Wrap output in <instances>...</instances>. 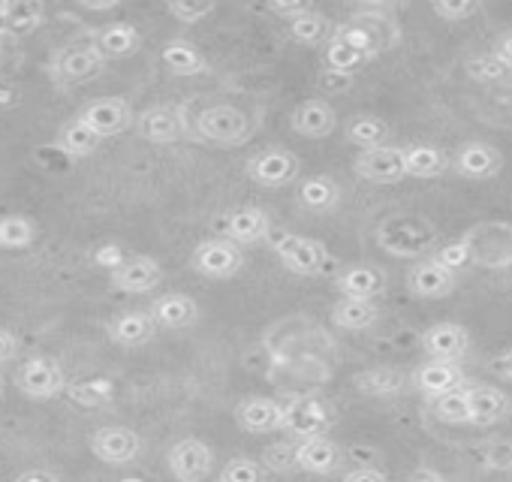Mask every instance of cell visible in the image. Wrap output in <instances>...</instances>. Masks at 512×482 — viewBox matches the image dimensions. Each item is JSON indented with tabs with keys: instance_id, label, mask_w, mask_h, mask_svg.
I'll use <instances>...</instances> for the list:
<instances>
[{
	"instance_id": "1",
	"label": "cell",
	"mask_w": 512,
	"mask_h": 482,
	"mask_svg": "<svg viewBox=\"0 0 512 482\" xmlns=\"http://www.w3.org/2000/svg\"><path fill=\"white\" fill-rule=\"evenodd\" d=\"M398 37H401V31L395 28V22L377 16V13L353 16L350 22H344V25H338V28L332 31V40H338V43H344V46L362 52L368 61L377 58L380 52L392 49V46L398 43Z\"/></svg>"
},
{
	"instance_id": "2",
	"label": "cell",
	"mask_w": 512,
	"mask_h": 482,
	"mask_svg": "<svg viewBox=\"0 0 512 482\" xmlns=\"http://www.w3.org/2000/svg\"><path fill=\"white\" fill-rule=\"evenodd\" d=\"M272 251L284 263V269H290L293 275H302V278H320L332 266L326 245L311 235L278 232V235H272Z\"/></svg>"
},
{
	"instance_id": "3",
	"label": "cell",
	"mask_w": 512,
	"mask_h": 482,
	"mask_svg": "<svg viewBox=\"0 0 512 482\" xmlns=\"http://www.w3.org/2000/svg\"><path fill=\"white\" fill-rule=\"evenodd\" d=\"M196 136L217 148H238L250 139V115L229 103L208 106L196 115Z\"/></svg>"
},
{
	"instance_id": "4",
	"label": "cell",
	"mask_w": 512,
	"mask_h": 482,
	"mask_svg": "<svg viewBox=\"0 0 512 482\" xmlns=\"http://www.w3.org/2000/svg\"><path fill=\"white\" fill-rule=\"evenodd\" d=\"M67 383L70 380H67L61 362L52 356H31L16 368V386L31 401H52V398L64 395Z\"/></svg>"
},
{
	"instance_id": "5",
	"label": "cell",
	"mask_w": 512,
	"mask_h": 482,
	"mask_svg": "<svg viewBox=\"0 0 512 482\" xmlns=\"http://www.w3.org/2000/svg\"><path fill=\"white\" fill-rule=\"evenodd\" d=\"M467 263H476L479 269H512V226H500V238H494V223H482L470 229L464 238Z\"/></svg>"
},
{
	"instance_id": "6",
	"label": "cell",
	"mask_w": 512,
	"mask_h": 482,
	"mask_svg": "<svg viewBox=\"0 0 512 482\" xmlns=\"http://www.w3.org/2000/svg\"><path fill=\"white\" fill-rule=\"evenodd\" d=\"M94 136L100 139H112V136H121L133 127L136 115H133V106L124 100V97H100V100H91L79 109L76 115Z\"/></svg>"
},
{
	"instance_id": "7",
	"label": "cell",
	"mask_w": 512,
	"mask_h": 482,
	"mask_svg": "<svg viewBox=\"0 0 512 482\" xmlns=\"http://www.w3.org/2000/svg\"><path fill=\"white\" fill-rule=\"evenodd\" d=\"M193 272H199L202 278L211 281H229L241 272L244 266V254L238 245H232L229 238H208L202 245H196L193 257H190Z\"/></svg>"
},
{
	"instance_id": "8",
	"label": "cell",
	"mask_w": 512,
	"mask_h": 482,
	"mask_svg": "<svg viewBox=\"0 0 512 482\" xmlns=\"http://www.w3.org/2000/svg\"><path fill=\"white\" fill-rule=\"evenodd\" d=\"M166 467L175 482H205L214 470V452L208 443L196 437H184L169 449Z\"/></svg>"
},
{
	"instance_id": "9",
	"label": "cell",
	"mask_w": 512,
	"mask_h": 482,
	"mask_svg": "<svg viewBox=\"0 0 512 482\" xmlns=\"http://www.w3.org/2000/svg\"><path fill=\"white\" fill-rule=\"evenodd\" d=\"M247 178L260 187H287L299 178V157L287 148H269L247 160Z\"/></svg>"
},
{
	"instance_id": "10",
	"label": "cell",
	"mask_w": 512,
	"mask_h": 482,
	"mask_svg": "<svg viewBox=\"0 0 512 482\" xmlns=\"http://www.w3.org/2000/svg\"><path fill=\"white\" fill-rule=\"evenodd\" d=\"M449 169L467 181H491L500 175L503 157L494 145L473 139V142H464L455 148V154L449 157Z\"/></svg>"
},
{
	"instance_id": "11",
	"label": "cell",
	"mask_w": 512,
	"mask_h": 482,
	"mask_svg": "<svg viewBox=\"0 0 512 482\" xmlns=\"http://www.w3.org/2000/svg\"><path fill=\"white\" fill-rule=\"evenodd\" d=\"M332 425V407L320 398H296L284 404L281 416V431L305 440V437H320Z\"/></svg>"
},
{
	"instance_id": "12",
	"label": "cell",
	"mask_w": 512,
	"mask_h": 482,
	"mask_svg": "<svg viewBox=\"0 0 512 482\" xmlns=\"http://www.w3.org/2000/svg\"><path fill=\"white\" fill-rule=\"evenodd\" d=\"M91 452L103 464H133L142 452V437L127 425H103L91 434Z\"/></svg>"
},
{
	"instance_id": "13",
	"label": "cell",
	"mask_w": 512,
	"mask_h": 482,
	"mask_svg": "<svg viewBox=\"0 0 512 482\" xmlns=\"http://www.w3.org/2000/svg\"><path fill=\"white\" fill-rule=\"evenodd\" d=\"M455 284H458L455 272H452L449 266H443L440 260H434V257L419 260V263L410 266V272H407V290H410V296H416V299H428V302L446 299V296L455 293Z\"/></svg>"
},
{
	"instance_id": "14",
	"label": "cell",
	"mask_w": 512,
	"mask_h": 482,
	"mask_svg": "<svg viewBox=\"0 0 512 482\" xmlns=\"http://www.w3.org/2000/svg\"><path fill=\"white\" fill-rule=\"evenodd\" d=\"M223 229H226V238L238 248L260 245V241H266L272 235V217L260 205H244V208H232L223 217Z\"/></svg>"
},
{
	"instance_id": "15",
	"label": "cell",
	"mask_w": 512,
	"mask_h": 482,
	"mask_svg": "<svg viewBox=\"0 0 512 482\" xmlns=\"http://www.w3.org/2000/svg\"><path fill=\"white\" fill-rule=\"evenodd\" d=\"M103 61L91 46H70L52 58V76L64 85H88L103 73Z\"/></svg>"
},
{
	"instance_id": "16",
	"label": "cell",
	"mask_w": 512,
	"mask_h": 482,
	"mask_svg": "<svg viewBox=\"0 0 512 482\" xmlns=\"http://www.w3.org/2000/svg\"><path fill=\"white\" fill-rule=\"evenodd\" d=\"M160 281H163V266L154 257H130V260H121V263H115V269L109 275V284L118 293H130V296L151 293Z\"/></svg>"
},
{
	"instance_id": "17",
	"label": "cell",
	"mask_w": 512,
	"mask_h": 482,
	"mask_svg": "<svg viewBox=\"0 0 512 482\" xmlns=\"http://www.w3.org/2000/svg\"><path fill=\"white\" fill-rule=\"evenodd\" d=\"M380 248L392 257H422L431 248V232L410 220H389L377 232Z\"/></svg>"
},
{
	"instance_id": "18",
	"label": "cell",
	"mask_w": 512,
	"mask_h": 482,
	"mask_svg": "<svg viewBox=\"0 0 512 482\" xmlns=\"http://www.w3.org/2000/svg\"><path fill=\"white\" fill-rule=\"evenodd\" d=\"M353 169L359 178L371 181V184H398L404 175V157L401 148L395 145H383V148H371V151H359L353 160Z\"/></svg>"
},
{
	"instance_id": "19",
	"label": "cell",
	"mask_w": 512,
	"mask_h": 482,
	"mask_svg": "<svg viewBox=\"0 0 512 482\" xmlns=\"http://www.w3.org/2000/svg\"><path fill=\"white\" fill-rule=\"evenodd\" d=\"M422 350L434 362H458L470 353V332L461 323H434L422 335Z\"/></svg>"
},
{
	"instance_id": "20",
	"label": "cell",
	"mask_w": 512,
	"mask_h": 482,
	"mask_svg": "<svg viewBox=\"0 0 512 482\" xmlns=\"http://www.w3.org/2000/svg\"><path fill=\"white\" fill-rule=\"evenodd\" d=\"M467 407H470V425L491 428L512 413V398L500 386L476 383L467 386Z\"/></svg>"
},
{
	"instance_id": "21",
	"label": "cell",
	"mask_w": 512,
	"mask_h": 482,
	"mask_svg": "<svg viewBox=\"0 0 512 482\" xmlns=\"http://www.w3.org/2000/svg\"><path fill=\"white\" fill-rule=\"evenodd\" d=\"M293 461L296 467H302L305 473H314V476H329L341 467L344 461V452L335 440H329L326 434L320 437H305L299 440L296 452H293Z\"/></svg>"
},
{
	"instance_id": "22",
	"label": "cell",
	"mask_w": 512,
	"mask_h": 482,
	"mask_svg": "<svg viewBox=\"0 0 512 482\" xmlns=\"http://www.w3.org/2000/svg\"><path fill=\"white\" fill-rule=\"evenodd\" d=\"M281 416H284V404H278L275 398H263V395L244 398L235 407V425L247 434L281 431Z\"/></svg>"
},
{
	"instance_id": "23",
	"label": "cell",
	"mask_w": 512,
	"mask_h": 482,
	"mask_svg": "<svg viewBox=\"0 0 512 482\" xmlns=\"http://www.w3.org/2000/svg\"><path fill=\"white\" fill-rule=\"evenodd\" d=\"M136 133L151 142V145H172L178 139H184V121H181V112L178 109H169V106H154L142 115H136L133 121Z\"/></svg>"
},
{
	"instance_id": "24",
	"label": "cell",
	"mask_w": 512,
	"mask_h": 482,
	"mask_svg": "<svg viewBox=\"0 0 512 482\" xmlns=\"http://www.w3.org/2000/svg\"><path fill=\"white\" fill-rule=\"evenodd\" d=\"M290 127L305 139H326L338 130V112L326 100H305L293 109Z\"/></svg>"
},
{
	"instance_id": "25",
	"label": "cell",
	"mask_w": 512,
	"mask_h": 482,
	"mask_svg": "<svg viewBox=\"0 0 512 482\" xmlns=\"http://www.w3.org/2000/svg\"><path fill=\"white\" fill-rule=\"evenodd\" d=\"M43 0H0V31L10 37H28L46 22Z\"/></svg>"
},
{
	"instance_id": "26",
	"label": "cell",
	"mask_w": 512,
	"mask_h": 482,
	"mask_svg": "<svg viewBox=\"0 0 512 482\" xmlns=\"http://www.w3.org/2000/svg\"><path fill=\"white\" fill-rule=\"evenodd\" d=\"M97 58L103 64L109 61H124V58H133L139 49H142V34L139 28L127 25V22H115V25H106L97 37H94V46Z\"/></svg>"
},
{
	"instance_id": "27",
	"label": "cell",
	"mask_w": 512,
	"mask_h": 482,
	"mask_svg": "<svg viewBox=\"0 0 512 482\" xmlns=\"http://www.w3.org/2000/svg\"><path fill=\"white\" fill-rule=\"evenodd\" d=\"M413 386L425 398H434L452 389H467V374L458 362H425L413 371Z\"/></svg>"
},
{
	"instance_id": "28",
	"label": "cell",
	"mask_w": 512,
	"mask_h": 482,
	"mask_svg": "<svg viewBox=\"0 0 512 482\" xmlns=\"http://www.w3.org/2000/svg\"><path fill=\"white\" fill-rule=\"evenodd\" d=\"M151 320L157 329H169V332H181V329H190L196 326L199 320V305L196 299L184 296V293H169V296H160L151 308H148Z\"/></svg>"
},
{
	"instance_id": "29",
	"label": "cell",
	"mask_w": 512,
	"mask_h": 482,
	"mask_svg": "<svg viewBox=\"0 0 512 482\" xmlns=\"http://www.w3.org/2000/svg\"><path fill=\"white\" fill-rule=\"evenodd\" d=\"M338 290L341 299H362V302H374L383 290H386V275L374 266H350L338 275Z\"/></svg>"
},
{
	"instance_id": "30",
	"label": "cell",
	"mask_w": 512,
	"mask_h": 482,
	"mask_svg": "<svg viewBox=\"0 0 512 482\" xmlns=\"http://www.w3.org/2000/svg\"><path fill=\"white\" fill-rule=\"evenodd\" d=\"M157 326L148 311H124L109 320V338L118 347H145L154 338Z\"/></svg>"
},
{
	"instance_id": "31",
	"label": "cell",
	"mask_w": 512,
	"mask_h": 482,
	"mask_svg": "<svg viewBox=\"0 0 512 482\" xmlns=\"http://www.w3.org/2000/svg\"><path fill=\"white\" fill-rule=\"evenodd\" d=\"M401 157H404L407 178L428 181V178H440L449 169V154L437 145H407L401 148Z\"/></svg>"
},
{
	"instance_id": "32",
	"label": "cell",
	"mask_w": 512,
	"mask_h": 482,
	"mask_svg": "<svg viewBox=\"0 0 512 482\" xmlns=\"http://www.w3.org/2000/svg\"><path fill=\"white\" fill-rule=\"evenodd\" d=\"M160 58H163V67H166L172 76H181V79L205 76V73H208V61L202 58V52H199L190 40H169V43L160 49Z\"/></svg>"
},
{
	"instance_id": "33",
	"label": "cell",
	"mask_w": 512,
	"mask_h": 482,
	"mask_svg": "<svg viewBox=\"0 0 512 482\" xmlns=\"http://www.w3.org/2000/svg\"><path fill=\"white\" fill-rule=\"evenodd\" d=\"M344 136H347V142H353L359 151H371V148H383V145L389 142L392 127H389V121H383L380 115L359 112V115L347 118Z\"/></svg>"
},
{
	"instance_id": "34",
	"label": "cell",
	"mask_w": 512,
	"mask_h": 482,
	"mask_svg": "<svg viewBox=\"0 0 512 482\" xmlns=\"http://www.w3.org/2000/svg\"><path fill=\"white\" fill-rule=\"evenodd\" d=\"M299 202L308 211L329 214L341 205V184L329 175H311L299 184Z\"/></svg>"
},
{
	"instance_id": "35",
	"label": "cell",
	"mask_w": 512,
	"mask_h": 482,
	"mask_svg": "<svg viewBox=\"0 0 512 482\" xmlns=\"http://www.w3.org/2000/svg\"><path fill=\"white\" fill-rule=\"evenodd\" d=\"M380 320V308L374 302H362V299H341L332 308V323L338 329L347 332H365Z\"/></svg>"
},
{
	"instance_id": "36",
	"label": "cell",
	"mask_w": 512,
	"mask_h": 482,
	"mask_svg": "<svg viewBox=\"0 0 512 482\" xmlns=\"http://www.w3.org/2000/svg\"><path fill=\"white\" fill-rule=\"evenodd\" d=\"M100 136H94L79 118H70V121H64L61 124V130H58V139H55V145L67 154V157H76V160H82V157H91L97 148H100Z\"/></svg>"
},
{
	"instance_id": "37",
	"label": "cell",
	"mask_w": 512,
	"mask_h": 482,
	"mask_svg": "<svg viewBox=\"0 0 512 482\" xmlns=\"http://www.w3.org/2000/svg\"><path fill=\"white\" fill-rule=\"evenodd\" d=\"M64 395L79 404V407H106L115 398V383L106 377H85V380H70Z\"/></svg>"
},
{
	"instance_id": "38",
	"label": "cell",
	"mask_w": 512,
	"mask_h": 482,
	"mask_svg": "<svg viewBox=\"0 0 512 482\" xmlns=\"http://www.w3.org/2000/svg\"><path fill=\"white\" fill-rule=\"evenodd\" d=\"M287 25H290V37L299 46H323V43L332 40V31H335V25L317 10H308L305 16H299V19H293Z\"/></svg>"
},
{
	"instance_id": "39",
	"label": "cell",
	"mask_w": 512,
	"mask_h": 482,
	"mask_svg": "<svg viewBox=\"0 0 512 482\" xmlns=\"http://www.w3.org/2000/svg\"><path fill=\"white\" fill-rule=\"evenodd\" d=\"M434 419L446 425H470V407H467V389H452L434 398H425Z\"/></svg>"
},
{
	"instance_id": "40",
	"label": "cell",
	"mask_w": 512,
	"mask_h": 482,
	"mask_svg": "<svg viewBox=\"0 0 512 482\" xmlns=\"http://www.w3.org/2000/svg\"><path fill=\"white\" fill-rule=\"evenodd\" d=\"M356 389L362 395H371V398H386V395H398L404 389V374L395 371V368H374V371H365V374H356Z\"/></svg>"
},
{
	"instance_id": "41",
	"label": "cell",
	"mask_w": 512,
	"mask_h": 482,
	"mask_svg": "<svg viewBox=\"0 0 512 482\" xmlns=\"http://www.w3.org/2000/svg\"><path fill=\"white\" fill-rule=\"evenodd\" d=\"M34 223L22 214H7V217H0V248H7V251H25L34 245Z\"/></svg>"
},
{
	"instance_id": "42",
	"label": "cell",
	"mask_w": 512,
	"mask_h": 482,
	"mask_svg": "<svg viewBox=\"0 0 512 482\" xmlns=\"http://www.w3.org/2000/svg\"><path fill=\"white\" fill-rule=\"evenodd\" d=\"M323 61H326V70L329 73H338V76H353V70H359L362 64H368V58L362 52H356V49H350V46H344L338 40H329L326 43Z\"/></svg>"
},
{
	"instance_id": "43",
	"label": "cell",
	"mask_w": 512,
	"mask_h": 482,
	"mask_svg": "<svg viewBox=\"0 0 512 482\" xmlns=\"http://www.w3.org/2000/svg\"><path fill=\"white\" fill-rule=\"evenodd\" d=\"M431 10H434V16H437L440 22L458 25V22H464V19H473V16L482 10V4H476V0H434Z\"/></svg>"
},
{
	"instance_id": "44",
	"label": "cell",
	"mask_w": 512,
	"mask_h": 482,
	"mask_svg": "<svg viewBox=\"0 0 512 482\" xmlns=\"http://www.w3.org/2000/svg\"><path fill=\"white\" fill-rule=\"evenodd\" d=\"M220 482H266V470L260 461L250 458H232L220 470Z\"/></svg>"
},
{
	"instance_id": "45",
	"label": "cell",
	"mask_w": 512,
	"mask_h": 482,
	"mask_svg": "<svg viewBox=\"0 0 512 482\" xmlns=\"http://www.w3.org/2000/svg\"><path fill=\"white\" fill-rule=\"evenodd\" d=\"M214 10H217L214 4H187V0H169V4H166V13L172 19H178L181 25H196L205 16H211Z\"/></svg>"
},
{
	"instance_id": "46",
	"label": "cell",
	"mask_w": 512,
	"mask_h": 482,
	"mask_svg": "<svg viewBox=\"0 0 512 482\" xmlns=\"http://www.w3.org/2000/svg\"><path fill=\"white\" fill-rule=\"evenodd\" d=\"M467 73H470V79H479V82H500V79H506L509 70L494 55H485V58L467 61Z\"/></svg>"
},
{
	"instance_id": "47",
	"label": "cell",
	"mask_w": 512,
	"mask_h": 482,
	"mask_svg": "<svg viewBox=\"0 0 512 482\" xmlns=\"http://www.w3.org/2000/svg\"><path fill=\"white\" fill-rule=\"evenodd\" d=\"M482 464L488 470H512V443H494L482 452Z\"/></svg>"
},
{
	"instance_id": "48",
	"label": "cell",
	"mask_w": 512,
	"mask_h": 482,
	"mask_svg": "<svg viewBox=\"0 0 512 482\" xmlns=\"http://www.w3.org/2000/svg\"><path fill=\"white\" fill-rule=\"evenodd\" d=\"M308 10H314V7L305 4V0H293V4H269V13H272V16H281V19H287V22L305 16Z\"/></svg>"
},
{
	"instance_id": "49",
	"label": "cell",
	"mask_w": 512,
	"mask_h": 482,
	"mask_svg": "<svg viewBox=\"0 0 512 482\" xmlns=\"http://www.w3.org/2000/svg\"><path fill=\"white\" fill-rule=\"evenodd\" d=\"M19 347H22V344H19V335L0 326V365H4V362H13V359L19 356Z\"/></svg>"
},
{
	"instance_id": "50",
	"label": "cell",
	"mask_w": 512,
	"mask_h": 482,
	"mask_svg": "<svg viewBox=\"0 0 512 482\" xmlns=\"http://www.w3.org/2000/svg\"><path fill=\"white\" fill-rule=\"evenodd\" d=\"M341 482H389V476L383 470H377V467H356Z\"/></svg>"
},
{
	"instance_id": "51",
	"label": "cell",
	"mask_w": 512,
	"mask_h": 482,
	"mask_svg": "<svg viewBox=\"0 0 512 482\" xmlns=\"http://www.w3.org/2000/svg\"><path fill=\"white\" fill-rule=\"evenodd\" d=\"M491 55H494L506 70H512V31H506V34H500V37H497V43H494Z\"/></svg>"
},
{
	"instance_id": "52",
	"label": "cell",
	"mask_w": 512,
	"mask_h": 482,
	"mask_svg": "<svg viewBox=\"0 0 512 482\" xmlns=\"http://www.w3.org/2000/svg\"><path fill=\"white\" fill-rule=\"evenodd\" d=\"M491 374H497L500 380H512V347L509 350H503V353H497L494 359H491Z\"/></svg>"
},
{
	"instance_id": "53",
	"label": "cell",
	"mask_w": 512,
	"mask_h": 482,
	"mask_svg": "<svg viewBox=\"0 0 512 482\" xmlns=\"http://www.w3.org/2000/svg\"><path fill=\"white\" fill-rule=\"evenodd\" d=\"M13 482H61V479H58L52 470H40V467H37V470H25V473H19Z\"/></svg>"
},
{
	"instance_id": "54",
	"label": "cell",
	"mask_w": 512,
	"mask_h": 482,
	"mask_svg": "<svg viewBox=\"0 0 512 482\" xmlns=\"http://www.w3.org/2000/svg\"><path fill=\"white\" fill-rule=\"evenodd\" d=\"M407 482H446V476L440 470H434V467H419Z\"/></svg>"
},
{
	"instance_id": "55",
	"label": "cell",
	"mask_w": 512,
	"mask_h": 482,
	"mask_svg": "<svg viewBox=\"0 0 512 482\" xmlns=\"http://www.w3.org/2000/svg\"><path fill=\"white\" fill-rule=\"evenodd\" d=\"M4 389H7V386H4V377H0V398H4Z\"/></svg>"
}]
</instances>
